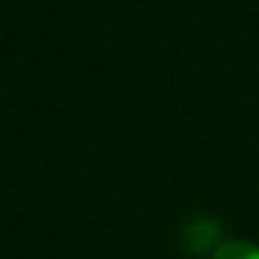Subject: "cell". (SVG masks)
<instances>
[{
  "label": "cell",
  "mask_w": 259,
  "mask_h": 259,
  "mask_svg": "<svg viewBox=\"0 0 259 259\" xmlns=\"http://www.w3.org/2000/svg\"><path fill=\"white\" fill-rule=\"evenodd\" d=\"M217 235H220V226L213 220H192V223L183 226V247L192 250V253H204L207 247L217 250L220 247Z\"/></svg>",
  "instance_id": "cell-1"
},
{
  "label": "cell",
  "mask_w": 259,
  "mask_h": 259,
  "mask_svg": "<svg viewBox=\"0 0 259 259\" xmlns=\"http://www.w3.org/2000/svg\"><path fill=\"white\" fill-rule=\"evenodd\" d=\"M210 259H259V244L250 241H223Z\"/></svg>",
  "instance_id": "cell-2"
}]
</instances>
